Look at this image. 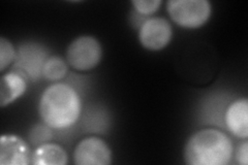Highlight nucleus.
<instances>
[{"label":"nucleus","mask_w":248,"mask_h":165,"mask_svg":"<svg viewBox=\"0 0 248 165\" xmlns=\"http://www.w3.org/2000/svg\"><path fill=\"white\" fill-rule=\"evenodd\" d=\"M82 109L78 92L66 84H53L40 101V114L45 124L54 129H65L79 119Z\"/></svg>","instance_id":"nucleus-1"},{"label":"nucleus","mask_w":248,"mask_h":165,"mask_svg":"<svg viewBox=\"0 0 248 165\" xmlns=\"http://www.w3.org/2000/svg\"><path fill=\"white\" fill-rule=\"evenodd\" d=\"M232 155V144L226 133L207 128L192 135L184 149V160L189 165H227Z\"/></svg>","instance_id":"nucleus-2"},{"label":"nucleus","mask_w":248,"mask_h":165,"mask_svg":"<svg viewBox=\"0 0 248 165\" xmlns=\"http://www.w3.org/2000/svg\"><path fill=\"white\" fill-rule=\"evenodd\" d=\"M167 11L178 26L196 29L210 19L212 6L208 0H170Z\"/></svg>","instance_id":"nucleus-3"},{"label":"nucleus","mask_w":248,"mask_h":165,"mask_svg":"<svg viewBox=\"0 0 248 165\" xmlns=\"http://www.w3.org/2000/svg\"><path fill=\"white\" fill-rule=\"evenodd\" d=\"M102 45L96 38L89 35L74 39L66 50L67 63L79 72L95 68L102 60Z\"/></svg>","instance_id":"nucleus-4"},{"label":"nucleus","mask_w":248,"mask_h":165,"mask_svg":"<svg viewBox=\"0 0 248 165\" xmlns=\"http://www.w3.org/2000/svg\"><path fill=\"white\" fill-rule=\"evenodd\" d=\"M48 58V52L43 45L36 43H26L22 45L17 52L15 66L19 74L36 81L43 75V67Z\"/></svg>","instance_id":"nucleus-5"},{"label":"nucleus","mask_w":248,"mask_h":165,"mask_svg":"<svg viewBox=\"0 0 248 165\" xmlns=\"http://www.w3.org/2000/svg\"><path fill=\"white\" fill-rule=\"evenodd\" d=\"M172 36V25L165 18H148L139 30L140 43L145 49L150 51H159L166 48Z\"/></svg>","instance_id":"nucleus-6"},{"label":"nucleus","mask_w":248,"mask_h":165,"mask_svg":"<svg viewBox=\"0 0 248 165\" xmlns=\"http://www.w3.org/2000/svg\"><path fill=\"white\" fill-rule=\"evenodd\" d=\"M74 162L77 165H110L112 151L102 138H84L75 149Z\"/></svg>","instance_id":"nucleus-7"},{"label":"nucleus","mask_w":248,"mask_h":165,"mask_svg":"<svg viewBox=\"0 0 248 165\" xmlns=\"http://www.w3.org/2000/svg\"><path fill=\"white\" fill-rule=\"evenodd\" d=\"M31 162L30 150L21 137L5 135L0 138V164L27 165Z\"/></svg>","instance_id":"nucleus-8"},{"label":"nucleus","mask_w":248,"mask_h":165,"mask_svg":"<svg viewBox=\"0 0 248 165\" xmlns=\"http://www.w3.org/2000/svg\"><path fill=\"white\" fill-rule=\"evenodd\" d=\"M226 124L229 131L236 137L246 139L248 136V100L237 99L227 109Z\"/></svg>","instance_id":"nucleus-9"},{"label":"nucleus","mask_w":248,"mask_h":165,"mask_svg":"<svg viewBox=\"0 0 248 165\" xmlns=\"http://www.w3.org/2000/svg\"><path fill=\"white\" fill-rule=\"evenodd\" d=\"M27 88L26 77L18 72L2 75L0 81V106L5 107L25 93Z\"/></svg>","instance_id":"nucleus-10"},{"label":"nucleus","mask_w":248,"mask_h":165,"mask_svg":"<svg viewBox=\"0 0 248 165\" xmlns=\"http://www.w3.org/2000/svg\"><path fill=\"white\" fill-rule=\"evenodd\" d=\"M31 164L34 165H64L67 154L63 148L56 144L40 145L31 154Z\"/></svg>","instance_id":"nucleus-11"},{"label":"nucleus","mask_w":248,"mask_h":165,"mask_svg":"<svg viewBox=\"0 0 248 165\" xmlns=\"http://www.w3.org/2000/svg\"><path fill=\"white\" fill-rule=\"evenodd\" d=\"M67 73L66 62L57 56L49 57L43 67V76L46 80L55 82L63 78Z\"/></svg>","instance_id":"nucleus-12"},{"label":"nucleus","mask_w":248,"mask_h":165,"mask_svg":"<svg viewBox=\"0 0 248 165\" xmlns=\"http://www.w3.org/2000/svg\"><path fill=\"white\" fill-rule=\"evenodd\" d=\"M16 56L17 53L13 44L4 37L0 38V70L4 72V69L16 60Z\"/></svg>","instance_id":"nucleus-13"},{"label":"nucleus","mask_w":248,"mask_h":165,"mask_svg":"<svg viewBox=\"0 0 248 165\" xmlns=\"http://www.w3.org/2000/svg\"><path fill=\"white\" fill-rule=\"evenodd\" d=\"M161 3V0H134L131 1L135 11L142 15H149L157 12Z\"/></svg>","instance_id":"nucleus-14"},{"label":"nucleus","mask_w":248,"mask_h":165,"mask_svg":"<svg viewBox=\"0 0 248 165\" xmlns=\"http://www.w3.org/2000/svg\"><path fill=\"white\" fill-rule=\"evenodd\" d=\"M51 127L48 125H36L30 132V140L33 145H43L52 138Z\"/></svg>","instance_id":"nucleus-15"},{"label":"nucleus","mask_w":248,"mask_h":165,"mask_svg":"<svg viewBox=\"0 0 248 165\" xmlns=\"http://www.w3.org/2000/svg\"><path fill=\"white\" fill-rule=\"evenodd\" d=\"M236 160L239 164L247 165L248 163V143L244 140L242 144H240L237 152H236Z\"/></svg>","instance_id":"nucleus-16"}]
</instances>
